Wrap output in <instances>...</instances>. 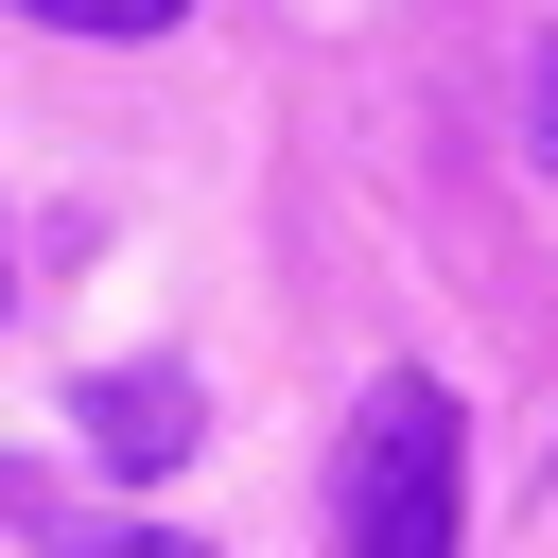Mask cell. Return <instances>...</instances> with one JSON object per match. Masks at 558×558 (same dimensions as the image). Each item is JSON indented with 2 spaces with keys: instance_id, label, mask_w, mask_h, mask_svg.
Wrapping results in <instances>:
<instances>
[{
  "instance_id": "7a4b0ae2",
  "label": "cell",
  "mask_w": 558,
  "mask_h": 558,
  "mask_svg": "<svg viewBox=\"0 0 558 558\" xmlns=\"http://www.w3.org/2000/svg\"><path fill=\"white\" fill-rule=\"evenodd\" d=\"M70 436H87V471H122V488H140V471H192V453H209V384H192V366H87V384H70Z\"/></svg>"
},
{
  "instance_id": "3957f363",
  "label": "cell",
  "mask_w": 558,
  "mask_h": 558,
  "mask_svg": "<svg viewBox=\"0 0 558 558\" xmlns=\"http://www.w3.org/2000/svg\"><path fill=\"white\" fill-rule=\"evenodd\" d=\"M0 523H35L52 558H209V541H174V523H140V506H70L52 471H0Z\"/></svg>"
},
{
  "instance_id": "6da1fadb",
  "label": "cell",
  "mask_w": 558,
  "mask_h": 558,
  "mask_svg": "<svg viewBox=\"0 0 558 558\" xmlns=\"http://www.w3.org/2000/svg\"><path fill=\"white\" fill-rule=\"evenodd\" d=\"M453 523H471V418L401 366L331 453V558H453Z\"/></svg>"
},
{
  "instance_id": "5b68a950",
  "label": "cell",
  "mask_w": 558,
  "mask_h": 558,
  "mask_svg": "<svg viewBox=\"0 0 558 558\" xmlns=\"http://www.w3.org/2000/svg\"><path fill=\"white\" fill-rule=\"evenodd\" d=\"M541 174H558V52H541Z\"/></svg>"
},
{
  "instance_id": "277c9868",
  "label": "cell",
  "mask_w": 558,
  "mask_h": 558,
  "mask_svg": "<svg viewBox=\"0 0 558 558\" xmlns=\"http://www.w3.org/2000/svg\"><path fill=\"white\" fill-rule=\"evenodd\" d=\"M17 17H52V35H174L192 0H17Z\"/></svg>"
}]
</instances>
